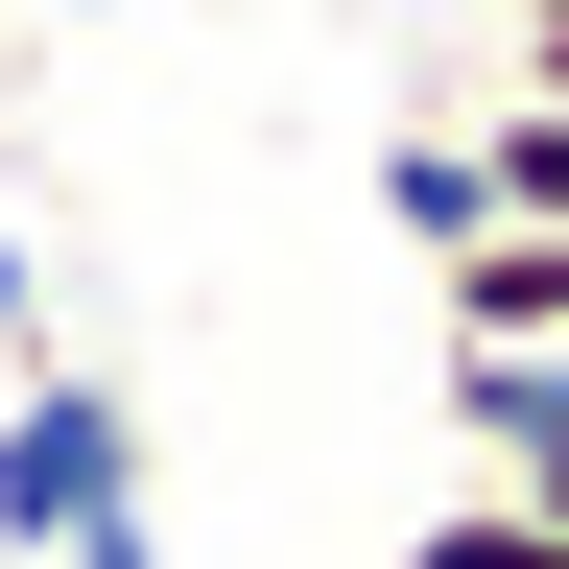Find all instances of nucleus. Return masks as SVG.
<instances>
[{
  "instance_id": "nucleus-1",
  "label": "nucleus",
  "mask_w": 569,
  "mask_h": 569,
  "mask_svg": "<svg viewBox=\"0 0 569 569\" xmlns=\"http://www.w3.org/2000/svg\"><path fill=\"white\" fill-rule=\"evenodd\" d=\"M0 546L24 569H167V475H142V403L96 356H24L0 380Z\"/></svg>"
},
{
  "instance_id": "nucleus-2",
  "label": "nucleus",
  "mask_w": 569,
  "mask_h": 569,
  "mask_svg": "<svg viewBox=\"0 0 569 569\" xmlns=\"http://www.w3.org/2000/svg\"><path fill=\"white\" fill-rule=\"evenodd\" d=\"M451 451H475V498H546L569 522V356H475L451 332Z\"/></svg>"
},
{
  "instance_id": "nucleus-3",
  "label": "nucleus",
  "mask_w": 569,
  "mask_h": 569,
  "mask_svg": "<svg viewBox=\"0 0 569 569\" xmlns=\"http://www.w3.org/2000/svg\"><path fill=\"white\" fill-rule=\"evenodd\" d=\"M427 284H451L475 356H569V238H475V261H427Z\"/></svg>"
},
{
  "instance_id": "nucleus-4",
  "label": "nucleus",
  "mask_w": 569,
  "mask_h": 569,
  "mask_svg": "<svg viewBox=\"0 0 569 569\" xmlns=\"http://www.w3.org/2000/svg\"><path fill=\"white\" fill-rule=\"evenodd\" d=\"M380 213H403V261H475V238H498V167H475L451 119H403V142H380Z\"/></svg>"
},
{
  "instance_id": "nucleus-5",
  "label": "nucleus",
  "mask_w": 569,
  "mask_h": 569,
  "mask_svg": "<svg viewBox=\"0 0 569 569\" xmlns=\"http://www.w3.org/2000/svg\"><path fill=\"white\" fill-rule=\"evenodd\" d=\"M475 167H498V238H569V96H498Z\"/></svg>"
},
{
  "instance_id": "nucleus-6",
  "label": "nucleus",
  "mask_w": 569,
  "mask_h": 569,
  "mask_svg": "<svg viewBox=\"0 0 569 569\" xmlns=\"http://www.w3.org/2000/svg\"><path fill=\"white\" fill-rule=\"evenodd\" d=\"M403 569H569V522H546V498H451Z\"/></svg>"
},
{
  "instance_id": "nucleus-7",
  "label": "nucleus",
  "mask_w": 569,
  "mask_h": 569,
  "mask_svg": "<svg viewBox=\"0 0 569 569\" xmlns=\"http://www.w3.org/2000/svg\"><path fill=\"white\" fill-rule=\"evenodd\" d=\"M24 356H48V261L0 238V380H24Z\"/></svg>"
}]
</instances>
